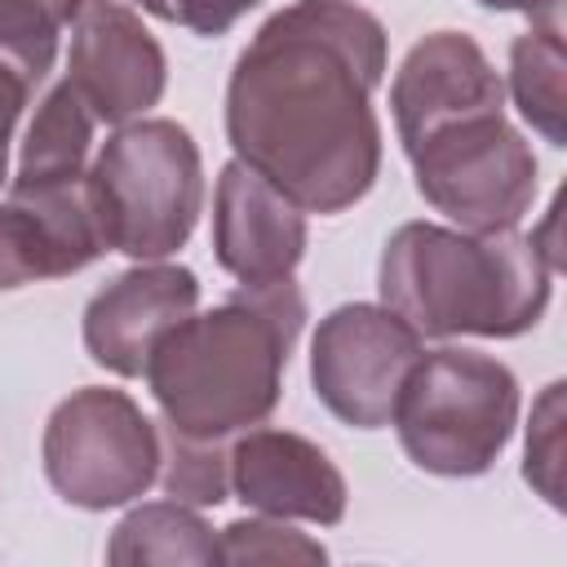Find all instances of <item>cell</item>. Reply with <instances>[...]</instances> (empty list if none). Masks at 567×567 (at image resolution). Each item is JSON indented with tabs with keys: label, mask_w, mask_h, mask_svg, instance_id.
I'll return each mask as SVG.
<instances>
[{
	"label": "cell",
	"mask_w": 567,
	"mask_h": 567,
	"mask_svg": "<svg viewBox=\"0 0 567 567\" xmlns=\"http://www.w3.org/2000/svg\"><path fill=\"white\" fill-rule=\"evenodd\" d=\"M421 359V332L390 306L346 301L319 319L310 341L315 399L354 430H381L394 416L399 390Z\"/></svg>",
	"instance_id": "8"
},
{
	"label": "cell",
	"mask_w": 567,
	"mask_h": 567,
	"mask_svg": "<svg viewBox=\"0 0 567 567\" xmlns=\"http://www.w3.org/2000/svg\"><path fill=\"white\" fill-rule=\"evenodd\" d=\"M66 53V84L84 97L97 124L142 120L168 84V62L146 22L120 0H80Z\"/></svg>",
	"instance_id": "9"
},
{
	"label": "cell",
	"mask_w": 567,
	"mask_h": 567,
	"mask_svg": "<svg viewBox=\"0 0 567 567\" xmlns=\"http://www.w3.org/2000/svg\"><path fill=\"white\" fill-rule=\"evenodd\" d=\"M27 4H40V9H49V13H53L62 27H66V22L75 18V9H80V0H27Z\"/></svg>",
	"instance_id": "24"
},
{
	"label": "cell",
	"mask_w": 567,
	"mask_h": 567,
	"mask_svg": "<svg viewBox=\"0 0 567 567\" xmlns=\"http://www.w3.org/2000/svg\"><path fill=\"white\" fill-rule=\"evenodd\" d=\"M106 252L84 182L9 190L0 204V292L62 279Z\"/></svg>",
	"instance_id": "13"
},
{
	"label": "cell",
	"mask_w": 567,
	"mask_h": 567,
	"mask_svg": "<svg viewBox=\"0 0 567 567\" xmlns=\"http://www.w3.org/2000/svg\"><path fill=\"white\" fill-rule=\"evenodd\" d=\"M390 106H394L399 142H412L452 115L505 106V80L487 62L474 35L430 31L399 62L394 84H390Z\"/></svg>",
	"instance_id": "14"
},
{
	"label": "cell",
	"mask_w": 567,
	"mask_h": 567,
	"mask_svg": "<svg viewBox=\"0 0 567 567\" xmlns=\"http://www.w3.org/2000/svg\"><path fill=\"white\" fill-rule=\"evenodd\" d=\"M567 53H563V27L532 22V31L514 35L509 44V93L518 115L549 142H567V89H563Z\"/></svg>",
	"instance_id": "18"
},
{
	"label": "cell",
	"mask_w": 567,
	"mask_h": 567,
	"mask_svg": "<svg viewBox=\"0 0 567 567\" xmlns=\"http://www.w3.org/2000/svg\"><path fill=\"white\" fill-rule=\"evenodd\" d=\"M221 563H328V549L306 532L288 527V518H235L217 532Z\"/></svg>",
	"instance_id": "20"
},
{
	"label": "cell",
	"mask_w": 567,
	"mask_h": 567,
	"mask_svg": "<svg viewBox=\"0 0 567 567\" xmlns=\"http://www.w3.org/2000/svg\"><path fill=\"white\" fill-rule=\"evenodd\" d=\"M385 80V27L354 0H292L235 58L226 137L306 213L359 204L381 173L372 93Z\"/></svg>",
	"instance_id": "1"
},
{
	"label": "cell",
	"mask_w": 567,
	"mask_h": 567,
	"mask_svg": "<svg viewBox=\"0 0 567 567\" xmlns=\"http://www.w3.org/2000/svg\"><path fill=\"white\" fill-rule=\"evenodd\" d=\"M199 306V279L173 261H137L84 306V350L115 377H142L155 341Z\"/></svg>",
	"instance_id": "11"
},
{
	"label": "cell",
	"mask_w": 567,
	"mask_h": 567,
	"mask_svg": "<svg viewBox=\"0 0 567 567\" xmlns=\"http://www.w3.org/2000/svg\"><path fill=\"white\" fill-rule=\"evenodd\" d=\"M146 13H155L159 22L186 27L195 35H226L248 9H257L261 0H137Z\"/></svg>",
	"instance_id": "22"
},
{
	"label": "cell",
	"mask_w": 567,
	"mask_h": 567,
	"mask_svg": "<svg viewBox=\"0 0 567 567\" xmlns=\"http://www.w3.org/2000/svg\"><path fill=\"white\" fill-rule=\"evenodd\" d=\"M554 266L532 235L403 221L377 266L381 306L421 337H523L540 323Z\"/></svg>",
	"instance_id": "3"
},
{
	"label": "cell",
	"mask_w": 567,
	"mask_h": 567,
	"mask_svg": "<svg viewBox=\"0 0 567 567\" xmlns=\"http://www.w3.org/2000/svg\"><path fill=\"white\" fill-rule=\"evenodd\" d=\"M213 252L239 284L292 279L306 257V208L244 159H230L213 190Z\"/></svg>",
	"instance_id": "12"
},
{
	"label": "cell",
	"mask_w": 567,
	"mask_h": 567,
	"mask_svg": "<svg viewBox=\"0 0 567 567\" xmlns=\"http://www.w3.org/2000/svg\"><path fill=\"white\" fill-rule=\"evenodd\" d=\"M421 199L461 230H509L536 199L532 142L505 120V106L452 115L403 142Z\"/></svg>",
	"instance_id": "6"
},
{
	"label": "cell",
	"mask_w": 567,
	"mask_h": 567,
	"mask_svg": "<svg viewBox=\"0 0 567 567\" xmlns=\"http://www.w3.org/2000/svg\"><path fill=\"white\" fill-rule=\"evenodd\" d=\"M518 421V377L478 350H421L390 425L425 474L474 478L496 465Z\"/></svg>",
	"instance_id": "5"
},
{
	"label": "cell",
	"mask_w": 567,
	"mask_h": 567,
	"mask_svg": "<svg viewBox=\"0 0 567 567\" xmlns=\"http://www.w3.org/2000/svg\"><path fill=\"white\" fill-rule=\"evenodd\" d=\"M523 478L536 487V496H545L554 509H563V381H549L540 390V399L532 403Z\"/></svg>",
	"instance_id": "21"
},
{
	"label": "cell",
	"mask_w": 567,
	"mask_h": 567,
	"mask_svg": "<svg viewBox=\"0 0 567 567\" xmlns=\"http://www.w3.org/2000/svg\"><path fill=\"white\" fill-rule=\"evenodd\" d=\"M106 563L115 567H146V563L208 567V563H221V545L195 505L168 496V501H146L115 523L106 540Z\"/></svg>",
	"instance_id": "16"
},
{
	"label": "cell",
	"mask_w": 567,
	"mask_h": 567,
	"mask_svg": "<svg viewBox=\"0 0 567 567\" xmlns=\"http://www.w3.org/2000/svg\"><path fill=\"white\" fill-rule=\"evenodd\" d=\"M478 4L496 13H527L532 22L545 27H563V0H478Z\"/></svg>",
	"instance_id": "23"
},
{
	"label": "cell",
	"mask_w": 567,
	"mask_h": 567,
	"mask_svg": "<svg viewBox=\"0 0 567 567\" xmlns=\"http://www.w3.org/2000/svg\"><path fill=\"white\" fill-rule=\"evenodd\" d=\"M173 501H186L195 509L221 505L230 496V470H226V443H204L173 434L159 425V478Z\"/></svg>",
	"instance_id": "19"
},
{
	"label": "cell",
	"mask_w": 567,
	"mask_h": 567,
	"mask_svg": "<svg viewBox=\"0 0 567 567\" xmlns=\"http://www.w3.org/2000/svg\"><path fill=\"white\" fill-rule=\"evenodd\" d=\"M62 22L27 0H0V151L58 58Z\"/></svg>",
	"instance_id": "17"
},
{
	"label": "cell",
	"mask_w": 567,
	"mask_h": 567,
	"mask_svg": "<svg viewBox=\"0 0 567 567\" xmlns=\"http://www.w3.org/2000/svg\"><path fill=\"white\" fill-rule=\"evenodd\" d=\"M4 159H9V151H0V182H4Z\"/></svg>",
	"instance_id": "25"
},
{
	"label": "cell",
	"mask_w": 567,
	"mask_h": 567,
	"mask_svg": "<svg viewBox=\"0 0 567 567\" xmlns=\"http://www.w3.org/2000/svg\"><path fill=\"white\" fill-rule=\"evenodd\" d=\"M84 190L106 252L164 261L204 213V159L177 120H128L93 155Z\"/></svg>",
	"instance_id": "4"
},
{
	"label": "cell",
	"mask_w": 567,
	"mask_h": 567,
	"mask_svg": "<svg viewBox=\"0 0 567 567\" xmlns=\"http://www.w3.org/2000/svg\"><path fill=\"white\" fill-rule=\"evenodd\" d=\"M230 492L252 509L270 518H301L332 527L346 518V478L332 465V456L292 430L252 425L230 439L226 447Z\"/></svg>",
	"instance_id": "10"
},
{
	"label": "cell",
	"mask_w": 567,
	"mask_h": 567,
	"mask_svg": "<svg viewBox=\"0 0 567 567\" xmlns=\"http://www.w3.org/2000/svg\"><path fill=\"white\" fill-rule=\"evenodd\" d=\"M93 111L84 97L66 84V75L44 93L35 106V120L27 124L13 190H44V186H71L89 173V146H93Z\"/></svg>",
	"instance_id": "15"
},
{
	"label": "cell",
	"mask_w": 567,
	"mask_h": 567,
	"mask_svg": "<svg viewBox=\"0 0 567 567\" xmlns=\"http://www.w3.org/2000/svg\"><path fill=\"white\" fill-rule=\"evenodd\" d=\"M40 456L66 505L115 509L159 478V430L124 390L84 385L49 412Z\"/></svg>",
	"instance_id": "7"
},
{
	"label": "cell",
	"mask_w": 567,
	"mask_h": 567,
	"mask_svg": "<svg viewBox=\"0 0 567 567\" xmlns=\"http://www.w3.org/2000/svg\"><path fill=\"white\" fill-rule=\"evenodd\" d=\"M301 323L306 297L292 279L239 284L213 310H190L155 341L142 372L159 425L204 443H230L261 425L284 394Z\"/></svg>",
	"instance_id": "2"
}]
</instances>
